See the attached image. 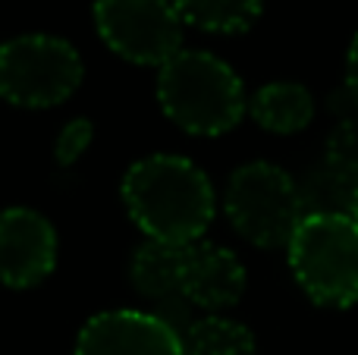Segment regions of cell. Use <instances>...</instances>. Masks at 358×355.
Listing matches in <instances>:
<instances>
[{"label": "cell", "mask_w": 358, "mask_h": 355, "mask_svg": "<svg viewBox=\"0 0 358 355\" xmlns=\"http://www.w3.org/2000/svg\"><path fill=\"white\" fill-rule=\"evenodd\" d=\"M164 113L192 136H223L248 110L242 79L229 63L208 50H179L157 75Z\"/></svg>", "instance_id": "2"}, {"label": "cell", "mask_w": 358, "mask_h": 355, "mask_svg": "<svg viewBox=\"0 0 358 355\" xmlns=\"http://www.w3.org/2000/svg\"><path fill=\"white\" fill-rule=\"evenodd\" d=\"M349 217L355 220V226H358V186H355V198H352V208H349Z\"/></svg>", "instance_id": "18"}, {"label": "cell", "mask_w": 358, "mask_h": 355, "mask_svg": "<svg viewBox=\"0 0 358 355\" xmlns=\"http://www.w3.org/2000/svg\"><path fill=\"white\" fill-rule=\"evenodd\" d=\"M79 50L57 35H19L0 44V98L16 107H54L79 88Z\"/></svg>", "instance_id": "5"}, {"label": "cell", "mask_w": 358, "mask_h": 355, "mask_svg": "<svg viewBox=\"0 0 358 355\" xmlns=\"http://www.w3.org/2000/svg\"><path fill=\"white\" fill-rule=\"evenodd\" d=\"M245 293V268L236 252L214 242H192L185 249L182 270V296L195 308L223 312L233 308Z\"/></svg>", "instance_id": "9"}, {"label": "cell", "mask_w": 358, "mask_h": 355, "mask_svg": "<svg viewBox=\"0 0 358 355\" xmlns=\"http://www.w3.org/2000/svg\"><path fill=\"white\" fill-rule=\"evenodd\" d=\"M324 161L358 182V117H343L327 136Z\"/></svg>", "instance_id": "15"}, {"label": "cell", "mask_w": 358, "mask_h": 355, "mask_svg": "<svg viewBox=\"0 0 358 355\" xmlns=\"http://www.w3.org/2000/svg\"><path fill=\"white\" fill-rule=\"evenodd\" d=\"M223 208L236 233L258 249L289 245L296 226L305 220L299 182L267 161L245 164L229 176Z\"/></svg>", "instance_id": "4"}, {"label": "cell", "mask_w": 358, "mask_h": 355, "mask_svg": "<svg viewBox=\"0 0 358 355\" xmlns=\"http://www.w3.org/2000/svg\"><path fill=\"white\" fill-rule=\"evenodd\" d=\"M182 349L185 355H258L252 331L223 314L192 321V327L182 333Z\"/></svg>", "instance_id": "13"}, {"label": "cell", "mask_w": 358, "mask_h": 355, "mask_svg": "<svg viewBox=\"0 0 358 355\" xmlns=\"http://www.w3.org/2000/svg\"><path fill=\"white\" fill-rule=\"evenodd\" d=\"M92 138H94V129H92V123H88V119H69V123L60 129V136H57V145H54L57 164H63V167L76 164L88 151Z\"/></svg>", "instance_id": "16"}, {"label": "cell", "mask_w": 358, "mask_h": 355, "mask_svg": "<svg viewBox=\"0 0 358 355\" xmlns=\"http://www.w3.org/2000/svg\"><path fill=\"white\" fill-rule=\"evenodd\" d=\"M248 113L267 132L292 136L315 117V98L302 82H267L248 98Z\"/></svg>", "instance_id": "10"}, {"label": "cell", "mask_w": 358, "mask_h": 355, "mask_svg": "<svg viewBox=\"0 0 358 355\" xmlns=\"http://www.w3.org/2000/svg\"><path fill=\"white\" fill-rule=\"evenodd\" d=\"M123 205L148 239L201 242L217 211L214 186L201 167L176 154H151L123 176Z\"/></svg>", "instance_id": "1"}, {"label": "cell", "mask_w": 358, "mask_h": 355, "mask_svg": "<svg viewBox=\"0 0 358 355\" xmlns=\"http://www.w3.org/2000/svg\"><path fill=\"white\" fill-rule=\"evenodd\" d=\"M346 88L349 94L355 98L358 104V35L352 38V44H349V54H346Z\"/></svg>", "instance_id": "17"}, {"label": "cell", "mask_w": 358, "mask_h": 355, "mask_svg": "<svg viewBox=\"0 0 358 355\" xmlns=\"http://www.w3.org/2000/svg\"><path fill=\"white\" fill-rule=\"evenodd\" d=\"M355 180L343 176L327 161L311 167L299 180V195H302L305 214H349L355 198Z\"/></svg>", "instance_id": "14"}, {"label": "cell", "mask_w": 358, "mask_h": 355, "mask_svg": "<svg viewBox=\"0 0 358 355\" xmlns=\"http://www.w3.org/2000/svg\"><path fill=\"white\" fill-rule=\"evenodd\" d=\"M185 249L189 245L161 242V239H148L136 249L129 264L132 287L145 296V299L164 302L170 296L182 293V270H185Z\"/></svg>", "instance_id": "11"}, {"label": "cell", "mask_w": 358, "mask_h": 355, "mask_svg": "<svg viewBox=\"0 0 358 355\" xmlns=\"http://www.w3.org/2000/svg\"><path fill=\"white\" fill-rule=\"evenodd\" d=\"M104 44L138 66H164L182 50V19L173 0H94Z\"/></svg>", "instance_id": "6"}, {"label": "cell", "mask_w": 358, "mask_h": 355, "mask_svg": "<svg viewBox=\"0 0 358 355\" xmlns=\"http://www.w3.org/2000/svg\"><path fill=\"white\" fill-rule=\"evenodd\" d=\"M286 255L311 302L324 308L358 302V226L349 214H305Z\"/></svg>", "instance_id": "3"}, {"label": "cell", "mask_w": 358, "mask_h": 355, "mask_svg": "<svg viewBox=\"0 0 358 355\" xmlns=\"http://www.w3.org/2000/svg\"><path fill=\"white\" fill-rule=\"evenodd\" d=\"M179 19L214 35H239L258 22L264 0H173Z\"/></svg>", "instance_id": "12"}, {"label": "cell", "mask_w": 358, "mask_h": 355, "mask_svg": "<svg viewBox=\"0 0 358 355\" xmlns=\"http://www.w3.org/2000/svg\"><path fill=\"white\" fill-rule=\"evenodd\" d=\"M57 264V233L48 217L31 208H6L0 214V283L29 289L48 280Z\"/></svg>", "instance_id": "8"}, {"label": "cell", "mask_w": 358, "mask_h": 355, "mask_svg": "<svg viewBox=\"0 0 358 355\" xmlns=\"http://www.w3.org/2000/svg\"><path fill=\"white\" fill-rule=\"evenodd\" d=\"M76 355H185L182 337L155 312H101L85 321Z\"/></svg>", "instance_id": "7"}]
</instances>
